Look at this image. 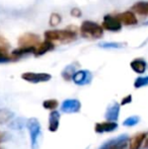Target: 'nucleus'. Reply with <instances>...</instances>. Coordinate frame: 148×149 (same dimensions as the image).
Listing matches in <instances>:
<instances>
[{
    "instance_id": "10",
    "label": "nucleus",
    "mask_w": 148,
    "mask_h": 149,
    "mask_svg": "<svg viewBox=\"0 0 148 149\" xmlns=\"http://www.w3.org/2000/svg\"><path fill=\"white\" fill-rule=\"evenodd\" d=\"M117 16L122 22V24H125V26H135L138 24V19L135 15V12H133L132 10L121 12V13L117 14Z\"/></svg>"
},
{
    "instance_id": "7",
    "label": "nucleus",
    "mask_w": 148,
    "mask_h": 149,
    "mask_svg": "<svg viewBox=\"0 0 148 149\" xmlns=\"http://www.w3.org/2000/svg\"><path fill=\"white\" fill-rule=\"evenodd\" d=\"M22 78L31 83H40L47 82L52 78V76L48 73H35V72H26L22 74Z\"/></svg>"
},
{
    "instance_id": "6",
    "label": "nucleus",
    "mask_w": 148,
    "mask_h": 149,
    "mask_svg": "<svg viewBox=\"0 0 148 149\" xmlns=\"http://www.w3.org/2000/svg\"><path fill=\"white\" fill-rule=\"evenodd\" d=\"M129 137L127 135H121L115 139L110 140L109 142L103 145L99 149H125L128 145Z\"/></svg>"
},
{
    "instance_id": "9",
    "label": "nucleus",
    "mask_w": 148,
    "mask_h": 149,
    "mask_svg": "<svg viewBox=\"0 0 148 149\" xmlns=\"http://www.w3.org/2000/svg\"><path fill=\"white\" fill-rule=\"evenodd\" d=\"M81 109V104L78 100H73L69 98L62 102L61 104V111L64 113L72 114V113H78Z\"/></svg>"
},
{
    "instance_id": "4",
    "label": "nucleus",
    "mask_w": 148,
    "mask_h": 149,
    "mask_svg": "<svg viewBox=\"0 0 148 149\" xmlns=\"http://www.w3.org/2000/svg\"><path fill=\"white\" fill-rule=\"evenodd\" d=\"M41 38L36 33H24L18 38V47L30 48V49H34L36 51L37 47L41 44Z\"/></svg>"
},
{
    "instance_id": "23",
    "label": "nucleus",
    "mask_w": 148,
    "mask_h": 149,
    "mask_svg": "<svg viewBox=\"0 0 148 149\" xmlns=\"http://www.w3.org/2000/svg\"><path fill=\"white\" fill-rule=\"evenodd\" d=\"M139 120H140V118H139L138 116L129 117V118H127L123 122V125L126 126V127H133V126L137 125V124L139 123Z\"/></svg>"
},
{
    "instance_id": "24",
    "label": "nucleus",
    "mask_w": 148,
    "mask_h": 149,
    "mask_svg": "<svg viewBox=\"0 0 148 149\" xmlns=\"http://www.w3.org/2000/svg\"><path fill=\"white\" fill-rule=\"evenodd\" d=\"M146 85H148V76L138 77L134 82L135 88H140V87L146 86Z\"/></svg>"
},
{
    "instance_id": "3",
    "label": "nucleus",
    "mask_w": 148,
    "mask_h": 149,
    "mask_svg": "<svg viewBox=\"0 0 148 149\" xmlns=\"http://www.w3.org/2000/svg\"><path fill=\"white\" fill-rule=\"evenodd\" d=\"M26 128L30 132L31 138V148L32 149H39L40 146V139L42 136L41 125L40 122L36 118H31L26 121Z\"/></svg>"
},
{
    "instance_id": "26",
    "label": "nucleus",
    "mask_w": 148,
    "mask_h": 149,
    "mask_svg": "<svg viewBox=\"0 0 148 149\" xmlns=\"http://www.w3.org/2000/svg\"><path fill=\"white\" fill-rule=\"evenodd\" d=\"M62 18L61 16L59 15L58 13H53L51 15V17H50V24H51L52 26H58V24L61 22Z\"/></svg>"
},
{
    "instance_id": "28",
    "label": "nucleus",
    "mask_w": 148,
    "mask_h": 149,
    "mask_svg": "<svg viewBox=\"0 0 148 149\" xmlns=\"http://www.w3.org/2000/svg\"><path fill=\"white\" fill-rule=\"evenodd\" d=\"M71 15L75 16V17H79L81 15V11L78 9V8H73L71 10Z\"/></svg>"
},
{
    "instance_id": "8",
    "label": "nucleus",
    "mask_w": 148,
    "mask_h": 149,
    "mask_svg": "<svg viewBox=\"0 0 148 149\" xmlns=\"http://www.w3.org/2000/svg\"><path fill=\"white\" fill-rule=\"evenodd\" d=\"M92 74L88 70H79L73 74L72 80L77 85H86L91 82Z\"/></svg>"
},
{
    "instance_id": "12",
    "label": "nucleus",
    "mask_w": 148,
    "mask_h": 149,
    "mask_svg": "<svg viewBox=\"0 0 148 149\" xmlns=\"http://www.w3.org/2000/svg\"><path fill=\"white\" fill-rule=\"evenodd\" d=\"M117 128H118V124L116 122L107 121V122H103V123L95 124L94 131L97 133H106V132L115 131V130H117Z\"/></svg>"
},
{
    "instance_id": "15",
    "label": "nucleus",
    "mask_w": 148,
    "mask_h": 149,
    "mask_svg": "<svg viewBox=\"0 0 148 149\" xmlns=\"http://www.w3.org/2000/svg\"><path fill=\"white\" fill-rule=\"evenodd\" d=\"M130 66L134 72L138 73V74H143L147 69V63L141 58H137L130 63Z\"/></svg>"
},
{
    "instance_id": "13",
    "label": "nucleus",
    "mask_w": 148,
    "mask_h": 149,
    "mask_svg": "<svg viewBox=\"0 0 148 149\" xmlns=\"http://www.w3.org/2000/svg\"><path fill=\"white\" fill-rule=\"evenodd\" d=\"M133 12L141 16H148V1H138L131 7Z\"/></svg>"
},
{
    "instance_id": "22",
    "label": "nucleus",
    "mask_w": 148,
    "mask_h": 149,
    "mask_svg": "<svg viewBox=\"0 0 148 149\" xmlns=\"http://www.w3.org/2000/svg\"><path fill=\"white\" fill-rule=\"evenodd\" d=\"M43 107L46 110L49 111H54L57 109L58 107V100H47L43 102Z\"/></svg>"
},
{
    "instance_id": "19",
    "label": "nucleus",
    "mask_w": 148,
    "mask_h": 149,
    "mask_svg": "<svg viewBox=\"0 0 148 149\" xmlns=\"http://www.w3.org/2000/svg\"><path fill=\"white\" fill-rule=\"evenodd\" d=\"M9 126H10V128L13 130H22V129H24V126H26V122L22 118L14 119L10 122Z\"/></svg>"
},
{
    "instance_id": "1",
    "label": "nucleus",
    "mask_w": 148,
    "mask_h": 149,
    "mask_svg": "<svg viewBox=\"0 0 148 149\" xmlns=\"http://www.w3.org/2000/svg\"><path fill=\"white\" fill-rule=\"evenodd\" d=\"M45 40L51 42H61V43H71L77 39V30L75 28H67L63 30H50L44 33Z\"/></svg>"
},
{
    "instance_id": "2",
    "label": "nucleus",
    "mask_w": 148,
    "mask_h": 149,
    "mask_svg": "<svg viewBox=\"0 0 148 149\" xmlns=\"http://www.w3.org/2000/svg\"><path fill=\"white\" fill-rule=\"evenodd\" d=\"M79 31H80L81 37L89 40L101 39L104 36L103 26L101 24H97V22H91V20H84L81 24Z\"/></svg>"
},
{
    "instance_id": "27",
    "label": "nucleus",
    "mask_w": 148,
    "mask_h": 149,
    "mask_svg": "<svg viewBox=\"0 0 148 149\" xmlns=\"http://www.w3.org/2000/svg\"><path fill=\"white\" fill-rule=\"evenodd\" d=\"M13 60L11 54L8 53H3V52H0V63H5V62H9V61Z\"/></svg>"
},
{
    "instance_id": "25",
    "label": "nucleus",
    "mask_w": 148,
    "mask_h": 149,
    "mask_svg": "<svg viewBox=\"0 0 148 149\" xmlns=\"http://www.w3.org/2000/svg\"><path fill=\"white\" fill-rule=\"evenodd\" d=\"M10 49V45L7 42V40L4 39L2 36H0V52H3V53H8Z\"/></svg>"
},
{
    "instance_id": "11",
    "label": "nucleus",
    "mask_w": 148,
    "mask_h": 149,
    "mask_svg": "<svg viewBox=\"0 0 148 149\" xmlns=\"http://www.w3.org/2000/svg\"><path fill=\"white\" fill-rule=\"evenodd\" d=\"M54 49H55V44H54V42H51V41H49V40H45V41L41 42V44L37 47L34 55L36 56V57H39V56L45 55L48 52L53 51Z\"/></svg>"
},
{
    "instance_id": "18",
    "label": "nucleus",
    "mask_w": 148,
    "mask_h": 149,
    "mask_svg": "<svg viewBox=\"0 0 148 149\" xmlns=\"http://www.w3.org/2000/svg\"><path fill=\"white\" fill-rule=\"evenodd\" d=\"M12 117H13V113L10 112L8 110H0V124H5L7 122L11 121Z\"/></svg>"
},
{
    "instance_id": "16",
    "label": "nucleus",
    "mask_w": 148,
    "mask_h": 149,
    "mask_svg": "<svg viewBox=\"0 0 148 149\" xmlns=\"http://www.w3.org/2000/svg\"><path fill=\"white\" fill-rule=\"evenodd\" d=\"M60 124V113L58 111H52L49 117V130L51 132H56Z\"/></svg>"
},
{
    "instance_id": "20",
    "label": "nucleus",
    "mask_w": 148,
    "mask_h": 149,
    "mask_svg": "<svg viewBox=\"0 0 148 149\" xmlns=\"http://www.w3.org/2000/svg\"><path fill=\"white\" fill-rule=\"evenodd\" d=\"M75 67L76 66H74V65H69V66H67L62 71V76H63V78L65 79V80H69V79L72 78L73 74L76 72V71H75Z\"/></svg>"
},
{
    "instance_id": "17",
    "label": "nucleus",
    "mask_w": 148,
    "mask_h": 149,
    "mask_svg": "<svg viewBox=\"0 0 148 149\" xmlns=\"http://www.w3.org/2000/svg\"><path fill=\"white\" fill-rule=\"evenodd\" d=\"M146 133H138L129 140V149H140L145 139Z\"/></svg>"
},
{
    "instance_id": "29",
    "label": "nucleus",
    "mask_w": 148,
    "mask_h": 149,
    "mask_svg": "<svg viewBox=\"0 0 148 149\" xmlns=\"http://www.w3.org/2000/svg\"><path fill=\"white\" fill-rule=\"evenodd\" d=\"M132 102V95H127L122 100V104H128Z\"/></svg>"
},
{
    "instance_id": "30",
    "label": "nucleus",
    "mask_w": 148,
    "mask_h": 149,
    "mask_svg": "<svg viewBox=\"0 0 148 149\" xmlns=\"http://www.w3.org/2000/svg\"><path fill=\"white\" fill-rule=\"evenodd\" d=\"M144 148L148 149V133H146V136H145V139H144Z\"/></svg>"
},
{
    "instance_id": "5",
    "label": "nucleus",
    "mask_w": 148,
    "mask_h": 149,
    "mask_svg": "<svg viewBox=\"0 0 148 149\" xmlns=\"http://www.w3.org/2000/svg\"><path fill=\"white\" fill-rule=\"evenodd\" d=\"M122 22H120L119 17L117 15H113V14H107L105 15L103 20L101 26L105 31H113V33H117L122 30Z\"/></svg>"
},
{
    "instance_id": "21",
    "label": "nucleus",
    "mask_w": 148,
    "mask_h": 149,
    "mask_svg": "<svg viewBox=\"0 0 148 149\" xmlns=\"http://www.w3.org/2000/svg\"><path fill=\"white\" fill-rule=\"evenodd\" d=\"M99 47L106 48V49H121V48L127 46L126 43H115V42H111V43H101L99 44Z\"/></svg>"
},
{
    "instance_id": "14",
    "label": "nucleus",
    "mask_w": 148,
    "mask_h": 149,
    "mask_svg": "<svg viewBox=\"0 0 148 149\" xmlns=\"http://www.w3.org/2000/svg\"><path fill=\"white\" fill-rule=\"evenodd\" d=\"M119 115H120V104L115 102V104H113L112 106H110L108 108L105 117L108 121L116 122L119 118Z\"/></svg>"
}]
</instances>
